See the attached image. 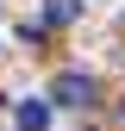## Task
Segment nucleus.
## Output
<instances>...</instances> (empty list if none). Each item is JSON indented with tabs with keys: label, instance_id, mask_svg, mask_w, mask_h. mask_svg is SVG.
<instances>
[{
	"label": "nucleus",
	"instance_id": "20e7f679",
	"mask_svg": "<svg viewBox=\"0 0 125 131\" xmlns=\"http://www.w3.org/2000/svg\"><path fill=\"white\" fill-rule=\"evenodd\" d=\"M119 119H125V106H119Z\"/></svg>",
	"mask_w": 125,
	"mask_h": 131
},
{
	"label": "nucleus",
	"instance_id": "7ed1b4c3",
	"mask_svg": "<svg viewBox=\"0 0 125 131\" xmlns=\"http://www.w3.org/2000/svg\"><path fill=\"white\" fill-rule=\"evenodd\" d=\"M75 13H81V0H50V25H69Z\"/></svg>",
	"mask_w": 125,
	"mask_h": 131
},
{
	"label": "nucleus",
	"instance_id": "f257e3e1",
	"mask_svg": "<svg viewBox=\"0 0 125 131\" xmlns=\"http://www.w3.org/2000/svg\"><path fill=\"white\" fill-rule=\"evenodd\" d=\"M56 100L62 106H88L94 100V75H56Z\"/></svg>",
	"mask_w": 125,
	"mask_h": 131
},
{
	"label": "nucleus",
	"instance_id": "f03ea898",
	"mask_svg": "<svg viewBox=\"0 0 125 131\" xmlns=\"http://www.w3.org/2000/svg\"><path fill=\"white\" fill-rule=\"evenodd\" d=\"M13 125H19V131H44V125H50V106H44V100H25L19 112H13Z\"/></svg>",
	"mask_w": 125,
	"mask_h": 131
}]
</instances>
